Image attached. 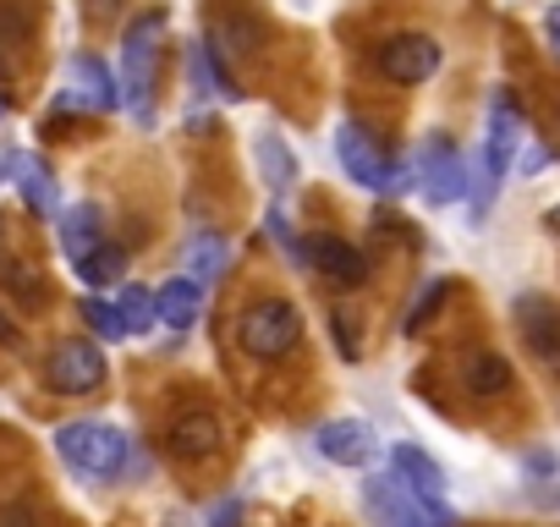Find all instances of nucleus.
I'll use <instances>...</instances> for the list:
<instances>
[{
  "label": "nucleus",
  "mask_w": 560,
  "mask_h": 527,
  "mask_svg": "<svg viewBox=\"0 0 560 527\" xmlns=\"http://www.w3.org/2000/svg\"><path fill=\"white\" fill-rule=\"evenodd\" d=\"M0 181H7V160H0Z\"/></svg>",
  "instance_id": "f704fd0d"
},
{
  "label": "nucleus",
  "mask_w": 560,
  "mask_h": 527,
  "mask_svg": "<svg viewBox=\"0 0 560 527\" xmlns=\"http://www.w3.org/2000/svg\"><path fill=\"white\" fill-rule=\"evenodd\" d=\"M0 286H7L18 303H39V297H45L39 264H28L23 253H7V247H0Z\"/></svg>",
  "instance_id": "412c9836"
},
{
  "label": "nucleus",
  "mask_w": 560,
  "mask_h": 527,
  "mask_svg": "<svg viewBox=\"0 0 560 527\" xmlns=\"http://www.w3.org/2000/svg\"><path fill=\"white\" fill-rule=\"evenodd\" d=\"M198 314H203V292H198V281L171 276V281L154 292V319H165L171 330H192Z\"/></svg>",
  "instance_id": "2eb2a0df"
},
{
  "label": "nucleus",
  "mask_w": 560,
  "mask_h": 527,
  "mask_svg": "<svg viewBox=\"0 0 560 527\" xmlns=\"http://www.w3.org/2000/svg\"><path fill=\"white\" fill-rule=\"evenodd\" d=\"M516 143H522V110H516V99L500 89V94L489 99V149H483V187H478V198H472V214H483V209H489L494 187H500V181H505V171H511Z\"/></svg>",
  "instance_id": "423d86ee"
},
{
  "label": "nucleus",
  "mask_w": 560,
  "mask_h": 527,
  "mask_svg": "<svg viewBox=\"0 0 560 527\" xmlns=\"http://www.w3.org/2000/svg\"><path fill=\"white\" fill-rule=\"evenodd\" d=\"M0 527H39V511H34L28 500H18V505L0 511Z\"/></svg>",
  "instance_id": "c85d7f7f"
},
{
  "label": "nucleus",
  "mask_w": 560,
  "mask_h": 527,
  "mask_svg": "<svg viewBox=\"0 0 560 527\" xmlns=\"http://www.w3.org/2000/svg\"><path fill=\"white\" fill-rule=\"evenodd\" d=\"M165 445H171L176 461H209V456L225 445V429H220V418H214L209 407H187V412L171 418Z\"/></svg>",
  "instance_id": "f8f14e48"
},
{
  "label": "nucleus",
  "mask_w": 560,
  "mask_h": 527,
  "mask_svg": "<svg viewBox=\"0 0 560 527\" xmlns=\"http://www.w3.org/2000/svg\"><path fill=\"white\" fill-rule=\"evenodd\" d=\"M445 297H451V281H429V286L418 292V303H412V314H407V336H418V330L429 325V314H434V308H440Z\"/></svg>",
  "instance_id": "bb28decb"
},
{
  "label": "nucleus",
  "mask_w": 560,
  "mask_h": 527,
  "mask_svg": "<svg viewBox=\"0 0 560 527\" xmlns=\"http://www.w3.org/2000/svg\"><path fill=\"white\" fill-rule=\"evenodd\" d=\"M105 352L94 347V341H67V347H56L50 352V363H45V379H50V390H61V396H89V390H100L105 385Z\"/></svg>",
  "instance_id": "6e6552de"
},
{
  "label": "nucleus",
  "mask_w": 560,
  "mask_h": 527,
  "mask_svg": "<svg viewBox=\"0 0 560 527\" xmlns=\"http://www.w3.org/2000/svg\"><path fill=\"white\" fill-rule=\"evenodd\" d=\"M7 171H12V181H18V192H23V203L34 209V214H61V192H56V176H50V165L39 160V154H12L7 160Z\"/></svg>",
  "instance_id": "4468645a"
},
{
  "label": "nucleus",
  "mask_w": 560,
  "mask_h": 527,
  "mask_svg": "<svg viewBox=\"0 0 560 527\" xmlns=\"http://www.w3.org/2000/svg\"><path fill=\"white\" fill-rule=\"evenodd\" d=\"M192 83H198V94L242 99V89H236V78L220 67V50H214V45H198V50H192Z\"/></svg>",
  "instance_id": "4be33fe9"
},
{
  "label": "nucleus",
  "mask_w": 560,
  "mask_h": 527,
  "mask_svg": "<svg viewBox=\"0 0 560 527\" xmlns=\"http://www.w3.org/2000/svg\"><path fill=\"white\" fill-rule=\"evenodd\" d=\"M314 450H319L325 461H336V467H369V461L380 456V440H374V429L358 423V418H330V423L314 429Z\"/></svg>",
  "instance_id": "9b49d317"
},
{
  "label": "nucleus",
  "mask_w": 560,
  "mask_h": 527,
  "mask_svg": "<svg viewBox=\"0 0 560 527\" xmlns=\"http://www.w3.org/2000/svg\"><path fill=\"white\" fill-rule=\"evenodd\" d=\"M242 522V500H220V511L209 516V527H236Z\"/></svg>",
  "instance_id": "c756f323"
},
{
  "label": "nucleus",
  "mask_w": 560,
  "mask_h": 527,
  "mask_svg": "<svg viewBox=\"0 0 560 527\" xmlns=\"http://www.w3.org/2000/svg\"><path fill=\"white\" fill-rule=\"evenodd\" d=\"M516 330L538 363L560 368V308L549 297H516Z\"/></svg>",
  "instance_id": "ddd939ff"
},
{
  "label": "nucleus",
  "mask_w": 560,
  "mask_h": 527,
  "mask_svg": "<svg viewBox=\"0 0 560 527\" xmlns=\"http://www.w3.org/2000/svg\"><path fill=\"white\" fill-rule=\"evenodd\" d=\"M390 461H396V478H401L407 489H418V494H429V500H440V494H445V472H440V461H434V456H423L418 445H396V450H390Z\"/></svg>",
  "instance_id": "a211bd4d"
},
{
  "label": "nucleus",
  "mask_w": 560,
  "mask_h": 527,
  "mask_svg": "<svg viewBox=\"0 0 560 527\" xmlns=\"http://www.w3.org/2000/svg\"><path fill=\"white\" fill-rule=\"evenodd\" d=\"M0 116H7V99H0Z\"/></svg>",
  "instance_id": "e433bc0d"
},
{
  "label": "nucleus",
  "mask_w": 560,
  "mask_h": 527,
  "mask_svg": "<svg viewBox=\"0 0 560 527\" xmlns=\"http://www.w3.org/2000/svg\"><path fill=\"white\" fill-rule=\"evenodd\" d=\"M462 385L478 396V401H494V396H505L511 390V363L500 358V352H467V363H462Z\"/></svg>",
  "instance_id": "dca6fc26"
},
{
  "label": "nucleus",
  "mask_w": 560,
  "mask_h": 527,
  "mask_svg": "<svg viewBox=\"0 0 560 527\" xmlns=\"http://www.w3.org/2000/svg\"><path fill=\"white\" fill-rule=\"evenodd\" d=\"M72 83H78V94H83L94 110H116V105H121V83L110 78V67H105L100 56H72Z\"/></svg>",
  "instance_id": "f3484780"
},
{
  "label": "nucleus",
  "mask_w": 560,
  "mask_h": 527,
  "mask_svg": "<svg viewBox=\"0 0 560 527\" xmlns=\"http://www.w3.org/2000/svg\"><path fill=\"white\" fill-rule=\"evenodd\" d=\"M56 456L78 478H121L132 461V440L110 423H61L56 429Z\"/></svg>",
  "instance_id": "f257e3e1"
},
{
  "label": "nucleus",
  "mask_w": 560,
  "mask_h": 527,
  "mask_svg": "<svg viewBox=\"0 0 560 527\" xmlns=\"http://www.w3.org/2000/svg\"><path fill=\"white\" fill-rule=\"evenodd\" d=\"M116 319H121V330L127 336H149L160 319H154V292L149 286H121V297H116Z\"/></svg>",
  "instance_id": "b1692460"
},
{
  "label": "nucleus",
  "mask_w": 560,
  "mask_h": 527,
  "mask_svg": "<svg viewBox=\"0 0 560 527\" xmlns=\"http://www.w3.org/2000/svg\"><path fill=\"white\" fill-rule=\"evenodd\" d=\"M336 154H341L347 176H352L358 187H369V192H396V187L407 181V171L385 154V143H380L363 121H341V132H336Z\"/></svg>",
  "instance_id": "39448f33"
},
{
  "label": "nucleus",
  "mask_w": 560,
  "mask_h": 527,
  "mask_svg": "<svg viewBox=\"0 0 560 527\" xmlns=\"http://www.w3.org/2000/svg\"><path fill=\"white\" fill-rule=\"evenodd\" d=\"M121 264H127V253L110 247V242H100L94 253H83V258L72 264V270H78L83 286H110V281H121Z\"/></svg>",
  "instance_id": "393cba45"
},
{
  "label": "nucleus",
  "mask_w": 560,
  "mask_h": 527,
  "mask_svg": "<svg viewBox=\"0 0 560 527\" xmlns=\"http://www.w3.org/2000/svg\"><path fill=\"white\" fill-rule=\"evenodd\" d=\"M336 341L347 347V358H358V330H347V319H336Z\"/></svg>",
  "instance_id": "473e14b6"
},
{
  "label": "nucleus",
  "mask_w": 560,
  "mask_h": 527,
  "mask_svg": "<svg viewBox=\"0 0 560 527\" xmlns=\"http://www.w3.org/2000/svg\"><path fill=\"white\" fill-rule=\"evenodd\" d=\"M187 264H192V276H187V281H220V276H225V264H231V242L214 236V231H203V236L187 247Z\"/></svg>",
  "instance_id": "5701e85b"
},
{
  "label": "nucleus",
  "mask_w": 560,
  "mask_h": 527,
  "mask_svg": "<svg viewBox=\"0 0 560 527\" xmlns=\"http://www.w3.org/2000/svg\"><path fill=\"white\" fill-rule=\"evenodd\" d=\"M89 12H94V23H105V17H116V0H94Z\"/></svg>",
  "instance_id": "72a5a7b5"
},
{
  "label": "nucleus",
  "mask_w": 560,
  "mask_h": 527,
  "mask_svg": "<svg viewBox=\"0 0 560 527\" xmlns=\"http://www.w3.org/2000/svg\"><path fill=\"white\" fill-rule=\"evenodd\" d=\"M83 314H89V325H94L105 341H121V336H127L121 319H116V303H105V297H83Z\"/></svg>",
  "instance_id": "cd10ccee"
},
{
  "label": "nucleus",
  "mask_w": 560,
  "mask_h": 527,
  "mask_svg": "<svg viewBox=\"0 0 560 527\" xmlns=\"http://www.w3.org/2000/svg\"><path fill=\"white\" fill-rule=\"evenodd\" d=\"M0 341H7L12 352H23V347H28V341H23V330H18V325H12L7 314H0Z\"/></svg>",
  "instance_id": "7c9ffc66"
},
{
  "label": "nucleus",
  "mask_w": 560,
  "mask_h": 527,
  "mask_svg": "<svg viewBox=\"0 0 560 527\" xmlns=\"http://www.w3.org/2000/svg\"><path fill=\"white\" fill-rule=\"evenodd\" d=\"M258 23L253 17H220L214 23V45L225 50V56H258Z\"/></svg>",
  "instance_id": "a878e982"
},
{
  "label": "nucleus",
  "mask_w": 560,
  "mask_h": 527,
  "mask_svg": "<svg viewBox=\"0 0 560 527\" xmlns=\"http://www.w3.org/2000/svg\"><path fill=\"white\" fill-rule=\"evenodd\" d=\"M374 67L390 78V83H429L440 72V45L429 34H390L380 50H374Z\"/></svg>",
  "instance_id": "0eeeda50"
},
{
  "label": "nucleus",
  "mask_w": 560,
  "mask_h": 527,
  "mask_svg": "<svg viewBox=\"0 0 560 527\" xmlns=\"http://www.w3.org/2000/svg\"><path fill=\"white\" fill-rule=\"evenodd\" d=\"M236 341L247 358H264V363H280L292 358L298 341H303V314L287 303V297H269V303H253L242 319H236Z\"/></svg>",
  "instance_id": "20e7f679"
},
{
  "label": "nucleus",
  "mask_w": 560,
  "mask_h": 527,
  "mask_svg": "<svg viewBox=\"0 0 560 527\" xmlns=\"http://www.w3.org/2000/svg\"><path fill=\"white\" fill-rule=\"evenodd\" d=\"M56 231H61V253L78 264L83 253H94L100 247V209L94 203H78V209H61V220H56Z\"/></svg>",
  "instance_id": "aec40b11"
},
{
  "label": "nucleus",
  "mask_w": 560,
  "mask_h": 527,
  "mask_svg": "<svg viewBox=\"0 0 560 527\" xmlns=\"http://www.w3.org/2000/svg\"><path fill=\"white\" fill-rule=\"evenodd\" d=\"M253 160H258V176H264L269 192H287L298 181V160H292V149L280 143L275 132H258L253 138Z\"/></svg>",
  "instance_id": "6ab92c4d"
},
{
  "label": "nucleus",
  "mask_w": 560,
  "mask_h": 527,
  "mask_svg": "<svg viewBox=\"0 0 560 527\" xmlns=\"http://www.w3.org/2000/svg\"><path fill=\"white\" fill-rule=\"evenodd\" d=\"M0 83H7V61H0Z\"/></svg>",
  "instance_id": "c9c22d12"
},
{
  "label": "nucleus",
  "mask_w": 560,
  "mask_h": 527,
  "mask_svg": "<svg viewBox=\"0 0 560 527\" xmlns=\"http://www.w3.org/2000/svg\"><path fill=\"white\" fill-rule=\"evenodd\" d=\"M544 34H549V45H555V56H560V7L544 12Z\"/></svg>",
  "instance_id": "2f4dec72"
},
{
  "label": "nucleus",
  "mask_w": 560,
  "mask_h": 527,
  "mask_svg": "<svg viewBox=\"0 0 560 527\" xmlns=\"http://www.w3.org/2000/svg\"><path fill=\"white\" fill-rule=\"evenodd\" d=\"M363 505L374 527H451V511L418 489H407L396 472H374L363 483Z\"/></svg>",
  "instance_id": "7ed1b4c3"
},
{
  "label": "nucleus",
  "mask_w": 560,
  "mask_h": 527,
  "mask_svg": "<svg viewBox=\"0 0 560 527\" xmlns=\"http://www.w3.org/2000/svg\"><path fill=\"white\" fill-rule=\"evenodd\" d=\"M160 50H165V12H143L127 28L121 45V99L138 121L154 116V72H160Z\"/></svg>",
  "instance_id": "f03ea898"
},
{
  "label": "nucleus",
  "mask_w": 560,
  "mask_h": 527,
  "mask_svg": "<svg viewBox=\"0 0 560 527\" xmlns=\"http://www.w3.org/2000/svg\"><path fill=\"white\" fill-rule=\"evenodd\" d=\"M298 264H314L330 286H363L369 281V258L352 242H341V236H308L298 247Z\"/></svg>",
  "instance_id": "9d476101"
},
{
  "label": "nucleus",
  "mask_w": 560,
  "mask_h": 527,
  "mask_svg": "<svg viewBox=\"0 0 560 527\" xmlns=\"http://www.w3.org/2000/svg\"><path fill=\"white\" fill-rule=\"evenodd\" d=\"M418 192L429 203H456L467 192V160L456 154L451 138H429L418 154Z\"/></svg>",
  "instance_id": "1a4fd4ad"
}]
</instances>
